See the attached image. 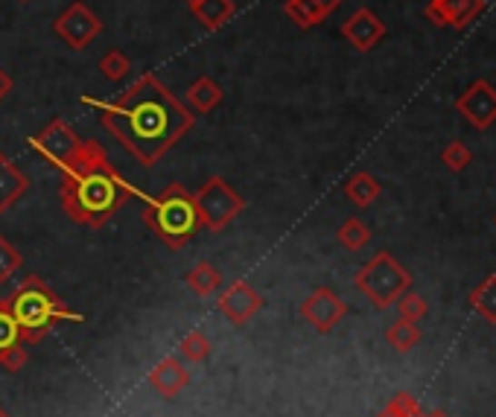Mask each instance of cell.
I'll return each mask as SVG.
<instances>
[{"label": "cell", "instance_id": "27", "mask_svg": "<svg viewBox=\"0 0 496 417\" xmlns=\"http://www.w3.org/2000/svg\"><path fill=\"white\" fill-rule=\"evenodd\" d=\"M100 71L105 79H112V82H120L123 76H126L132 71V62H129V55L123 53V50H108L103 59H100Z\"/></svg>", "mask_w": 496, "mask_h": 417}, {"label": "cell", "instance_id": "5", "mask_svg": "<svg viewBox=\"0 0 496 417\" xmlns=\"http://www.w3.org/2000/svg\"><path fill=\"white\" fill-rule=\"evenodd\" d=\"M409 286H412V274L401 266V260L389 252L374 254L356 272V289H360L377 310H389L403 292H409Z\"/></svg>", "mask_w": 496, "mask_h": 417}, {"label": "cell", "instance_id": "32", "mask_svg": "<svg viewBox=\"0 0 496 417\" xmlns=\"http://www.w3.org/2000/svg\"><path fill=\"white\" fill-rule=\"evenodd\" d=\"M12 88H15V82H12V76L0 67V100H6V96L12 94Z\"/></svg>", "mask_w": 496, "mask_h": 417}, {"label": "cell", "instance_id": "1", "mask_svg": "<svg viewBox=\"0 0 496 417\" xmlns=\"http://www.w3.org/2000/svg\"><path fill=\"white\" fill-rule=\"evenodd\" d=\"M82 103L100 111L105 132L114 134L144 166H155L196 123L190 108L155 74L134 79L126 91L108 103L94 100V96H82Z\"/></svg>", "mask_w": 496, "mask_h": 417}, {"label": "cell", "instance_id": "11", "mask_svg": "<svg viewBox=\"0 0 496 417\" xmlns=\"http://www.w3.org/2000/svg\"><path fill=\"white\" fill-rule=\"evenodd\" d=\"M456 108L471 120V126L485 132L496 123V88L488 79H476L456 100Z\"/></svg>", "mask_w": 496, "mask_h": 417}, {"label": "cell", "instance_id": "26", "mask_svg": "<svg viewBox=\"0 0 496 417\" xmlns=\"http://www.w3.org/2000/svg\"><path fill=\"white\" fill-rule=\"evenodd\" d=\"M397 303V313H401L403 322H421V318L430 313V303H426L423 295H418V292H403L401 298L394 301Z\"/></svg>", "mask_w": 496, "mask_h": 417}, {"label": "cell", "instance_id": "28", "mask_svg": "<svg viewBox=\"0 0 496 417\" xmlns=\"http://www.w3.org/2000/svg\"><path fill=\"white\" fill-rule=\"evenodd\" d=\"M21 269V252L6 236H0V283L12 281V274Z\"/></svg>", "mask_w": 496, "mask_h": 417}, {"label": "cell", "instance_id": "16", "mask_svg": "<svg viewBox=\"0 0 496 417\" xmlns=\"http://www.w3.org/2000/svg\"><path fill=\"white\" fill-rule=\"evenodd\" d=\"M225 100V91L219 82H213L211 76H199L193 85L187 88V105L199 114H211L213 108H219Z\"/></svg>", "mask_w": 496, "mask_h": 417}, {"label": "cell", "instance_id": "24", "mask_svg": "<svg viewBox=\"0 0 496 417\" xmlns=\"http://www.w3.org/2000/svg\"><path fill=\"white\" fill-rule=\"evenodd\" d=\"M336 240H339L344 248H348V252H362V248L371 243V228L365 225L362 219L351 216V219H344L342 225H339Z\"/></svg>", "mask_w": 496, "mask_h": 417}, {"label": "cell", "instance_id": "37", "mask_svg": "<svg viewBox=\"0 0 496 417\" xmlns=\"http://www.w3.org/2000/svg\"><path fill=\"white\" fill-rule=\"evenodd\" d=\"M0 417H12V414H9V412H6L4 406H0Z\"/></svg>", "mask_w": 496, "mask_h": 417}, {"label": "cell", "instance_id": "6", "mask_svg": "<svg viewBox=\"0 0 496 417\" xmlns=\"http://www.w3.org/2000/svg\"><path fill=\"white\" fill-rule=\"evenodd\" d=\"M193 202H196L202 228H208L211 233L225 231L231 222L245 211V199L223 175H211L208 182L193 193Z\"/></svg>", "mask_w": 496, "mask_h": 417}, {"label": "cell", "instance_id": "8", "mask_svg": "<svg viewBox=\"0 0 496 417\" xmlns=\"http://www.w3.org/2000/svg\"><path fill=\"white\" fill-rule=\"evenodd\" d=\"M30 146H33L45 161H50L53 166H59V170H62V166L79 152L82 137H79L71 126H67V120L56 117V120H50L47 126L41 129L38 134L30 137Z\"/></svg>", "mask_w": 496, "mask_h": 417}, {"label": "cell", "instance_id": "10", "mask_svg": "<svg viewBox=\"0 0 496 417\" xmlns=\"http://www.w3.org/2000/svg\"><path fill=\"white\" fill-rule=\"evenodd\" d=\"M216 310L223 313L233 327H245L252 318L263 310V295L245 281H233L216 298Z\"/></svg>", "mask_w": 496, "mask_h": 417}, {"label": "cell", "instance_id": "19", "mask_svg": "<svg viewBox=\"0 0 496 417\" xmlns=\"http://www.w3.org/2000/svg\"><path fill=\"white\" fill-rule=\"evenodd\" d=\"M190 12L208 26V30H219V26H225L233 18L237 4H233V0H202V4H196Z\"/></svg>", "mask_w": 496, "mask_h": 417}, {"label": "cell", "instance_id": "33", "mask_svg": "<svg viewBox=\"0 0 496 417\" xmlns=\"http://www.w3.org/2000/svg\"><path fill=\"white\" fill-rule=\"evenodd\" d=\"M312 4L319 6V9L324 12V15H330V12H336V9L344 4V0H312Z\"/></svg>", "mask_w": 496, "mask_h": 417}, {"label": "cell", "instance_id": "9", "mask_svg": "<svg viewBox=\"0 0 496 417\" xmlns=\"http://www.w3.org/2000/svg\"><path fill=\"white\" fill-rule=\"evenodd\" d=\"M344 315H348V303H344L330 286L312 289L304 298V303H301V318L319 333H330L333 327H339Z\"/></svg>", "mask_w": 496, "mask_h": 417}, {"label": "cell", "instance_id": "34", "mask_svg": "<svg viewBox=\"0 0 496 417\" xmlns=\"http://www.w3.org/2000/svg\"><path fill=\"white\" fill-rule=\"evenodd\" d=\"M377 417H406V414H403L401 409H394L392 402H389V406H385V409H382V412H380Z\"/></svg>", "mask_w": 496, "mask_h": 417}, {"label": "cell", "instance_id": "31", "mask_svg": "<svg viewBox=\"0 0 496 417\" xmlns=\"http://www.w3.org/2000/svg\"><path fill=\"white\" fill-rule=\"evenodd\" d=\"M392 406L394 409H401L406 417H421L423 412H421V402L412 397V394H406V392H401V394H394L392 397Z\"/></svg>", "mask_w": 496, "mask_h": 417}, {"label": "cell", "instance_id": "35", "mask_svg": "<svg viewBox=\"0 0 496 417\" xmlns=\"http://www.w3.org/2000/svg\"><path fill=\"white\" fill-rule=\"evenodd\" d=\"M421 417H447L444 412H426V414H421Z\"/></svg>", "mask_w": 496, "mask_h": 417}, {"label": "cell", "instance_id": "25", "mask_svg": "<svg viewBox=\"0 0 496 417\" xmlns=\"http://www.w3.org/2000/svg\"><path fill=\"white\" fill-rule=\"evenodd\" d=\"M15 344H24L21 330H18L15 315H12L9 298H0V353H6L9 347H15Z\"/></svg>", "mask_w": 496, "mask_h": 417}, {"label": "cell", "instance_id": "4", "mask_svg": "<svg viewBox=\"0 0 496 417\" xmlns=\"http://www.w3.org/2000/svg\"><path fill=\"white\" fill-rule=\"evenodd\" d=\"M141 216L167 248H184L202 231L193 193L178 182L164 187L158 196H146Z\"/></svg>", "mask_w": 496, "mask_h": 417}, {"label": "cell", "instance_id": "7", "mask_svg": "<svg viewBox=\"0 0 496 417\" xmlns=\"http://www.w3.org/2000/svg\"><path fill=\"white\" fill-rule=\"evenodd\" d=\"M53 33H56L67 47L74 50H85L91 41L103 33V21L94 15L88 4L74 0L62 15L53 21Z\"/></svg>", "mask_w": 496, "mask_h": 417}, {"label": "cell", "instance_id": "13", "mask_svg": "<svg viewBox=\"0 0 496 417\" xmlns=\"http://www.w3.org/2000/svg\"><path fill=\"white\" fill-rule=\"evenodd\" d=\"M342 35L348 38L360 53H368V50L377 47V41H382L385 24L374 15V12L362 6V9H356L353 15L342 24Z\"/></svg>", "mask_w": 496, "mask_h": 417}, {"label": "cell", "instance_id": "18", "mask_svg": "<svg viewBox=\"0 0 496 417\" xmlns=\"http://www.w3.org/2000/svg\"><path fill=\"white\" fill-rule=\"evenodd\" d=\"M380 193H382L380 182L368 170L353 173L348 178V184H344V196H348L356 207H371L380 199Z\"/></svg>", "mask_w": 496, "mask_h": 417}, {"label": "cell", "instance_id": "29", "mask_svg": "<svg viewBox=\"0 0 496 417\" xmlns=\"http://www.w3.org/2000/svg\"><path fill=\"white\" fill-rule=\"evenodd\" d=\"M441 161L447 164V170L461 173L464 166L473 161V155H471V149H467L461 141H452V144H447V146H444V152H441Z\"/></svg>", "mask_w": 496, "mask_h": 417}, {"label": "cell", "instance_id": "17", "mask_svg": "<svg viewBox=\"0 0 496 417\" xmlns=\"http://www.w3.org/2000/svg\"><path fill=\"white\" fill-rule=\"evenodd\" d=\"M184 283H187V289L193 292V295H199V298H211L213 292H219L223 289V283H225V277H223V272H219L213 263H208V260H202V263H196L187 274H184Z\"/></svg>", "mask_w": 496, "mask_h": 417}, {"label": "cell", "instance_id": "22", "mask_svg": "<svg viewBox=\"0 0 496 417\" xmlns=\"http://www.w3.org/2000/svg\"><path fill=\"white\" fill-rule=\"evenodd\" d=\"M471 307L485 318L488 324H496V274H488L473 292H471Z\"/></svg>", "mask_w": 496, "mask_h": 417}, {"label": "cell", "instance_id": "23", "mask_svg": "<svg viewBox=\"0 0 496 417\" xmlns=\"http://www.w3.org/2000/svg\"><path fill=\"white\" fill-rule=\"evenodd\" d=\"M211 351H213V344H211V339L204 336L202 330H193V333H187L182 342H178V359L187 362V365L204 362V359L211 356Z\"/></svg>", "mask_w": 496, "mask_h": 417}, {"label": "cell", "instance_id": "14", "mask_svg": "<svg viewBox=\"0 0 496 417\" xmlns=\"http://www.w3.org/2000/svg\"><path fill=\"white\" fill-rule=\"evenodd\" d=\"M149 385L155 388L161 397H178L190 385V373H187V365L182 362L178 356H164L161 362L149 371Z\"/></svg>", "mask_w": 496, "mask_h": 417}, {"label": "cell", "instance_id": "38", "mask_svg": "<svg viewBox=\"0 0 496 417\" xmlns=\"http://www.w3.org/2000/svg\"><path fill=\"white\" fill-rule=\"evenodd\" d=\"M18 4H30V0H18Z\"/></svg>", "mask_w": 496, "mask_h": 417}, {"label": "cell", "instance_id": "30", "mask_svg": "<svg viewBox=\"0 0 496 417\" xmlns=\"http://www.w3.org/2000/svg\"><path fill=\"white\" fill-rule=\"evenodd\" d=\"M26 362H30V351H26V344H15V347H9L6 353H0V368L9 371V373H18Z\"/></svg>", "mask_w": 496, "mask_h": 417}, {"label": "cell", "instance_id": "12", "mask_svg": "<svg viewBox=\"0 0 496 417\" xmlns=\"http://www.w3.org/2000/svg\"><path fill=\"white\" fill-rule=\"evenodd\" d=\"M481 12L485 0H430L426 18L438 26H471Z\"/></svg>", "mask_w": 496, "mask_h": 417}, {"label": "cell", "instance_id": "20", "mask_svg": "<svg viewBox=\"0 0 496 417\" xmlns=\"http://www.w3.org/2000/svg\"><path fill=\"white\" fill-rule=\"evenodd\" d=\"M423 333L415 322H403V318H397L394 324H389V330H385V342H389L397 353H409L415 351V347L421 344Z\"/></svg>", "mask_w": 496, "mask_h": 417}, {"label": "cell", "instance_id": "15", "mask_svg": "<svg viewBox=\"0 0 496 417\" xmlns=\"http://www.w3.org/2000/svg\"><path fill=\"white\" fill-rule=\"evenodd\" d=\"M26 190H30L26 173H21V166L12 164L4 152H0V213L12 211V204H18Z\"/></svg>", "mask_w": 496, "mask_h": 417}, {"label": "cell", "instance_id": "3", "mask_svg": "<svg viewBox=\"0 0 496 417\" xmlns=\"http://www.w3.org/2000/svg\"><path fill=\"white\" fill-rule=\"evenodd\" d=\"M9 307L15 315L24 344H35L62 322H85V315L71 310L41 277L30 274L9 295Z\"/></svg>", "mask_w": 496, "mask_h": 417}, {"label": "cell", "instance_id": "2", "mask_svg": "<svg viewBox=\"0 0 496 417\" xmlns=\"http://www.w3.org/2000/svg\"><path fill=\"white\" fill-rule=\"evenodd\" d=\"M146 199L117 173L108 152L96 141H82L79 152L62 166V207L76 225L103 228L129 199Z\"/></svg>", "mask_w": 496, "mask_h": 417}, {"label": "cell", "instance_id": "36", "mask_svg": "<svg viewBox=\"0 0 496 417\" xmlns=\"http://www.w3.org/2000/svg\"><path fill=\"white\" fill-rule=\"evenodd\" d=\"M184 4H187V6L193 9V6H196V4H202V0H184Z\"/></svg>", "mask_w": 496, "mask_h": 417}, {"label": "cell", "instance_id": "21", "mask_svg": "<svg viewBox=\"0 0 496 417\" xmlns=\"http://www.w3.org/2000/svg\"><path fill=\"white\" fill-rule=\"evenodd\" d=\"M283 12L289 21H295L301 30H310V26H319L324 24L330 15H324V12L312 4V0H283Z\"/></svg>", "mask_w": 496, "mask_h": 417}]
</instances>
